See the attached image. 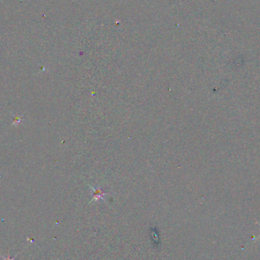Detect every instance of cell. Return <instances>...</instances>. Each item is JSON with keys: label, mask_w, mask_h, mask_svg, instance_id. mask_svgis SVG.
<instances>
[{"label": "cell", "mask_w": 260, "mask_h": 260, "mask_svg": "<svg viewBox=\"0 0 260 260\" xmlns=\"http://www.w3.org/2000/svg\"><path fill=\"white\" fill-rule=\"evenodd\" d=\"M20 253H21V252H20ZM19 253H18V254H19ZM17 255H18V254H16L15 256L14 257H13V258H10L9 254H8V257H7V258H6V257H4V256H3L1 254V253H0V256H1V257L2 258V260H15V257L17 256Z\"/></svg>", "instance_id": "obj_1"}]
</instances>
